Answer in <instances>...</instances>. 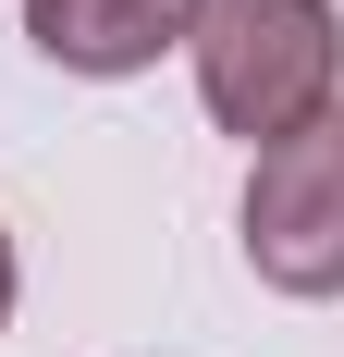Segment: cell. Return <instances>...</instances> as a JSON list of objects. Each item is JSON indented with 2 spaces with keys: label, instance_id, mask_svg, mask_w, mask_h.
Returning <instances> with one entry per match:
<instances>
[{
  "label": "cell",
  "instance_id": "obj_1",
  "mask_svg": "<svg viewBox=\"0 0 344 357\" xmlns=\"http://www.w3.org/2000/svg\"><path fill=\"white\" fill-rule=\"evenodd\" d=\"M185 50H197L209 123L246 148H283L320 111H344V13L332 0H197Z\"/></svg>",
  "mask_w": 344,
  "mask_h": 357
},
{
  "label": "cell",
  "instance_id": "obj_4",
  "mask_svg": "<svg viewBox=\"0 0 344 357\" xmlns=\"http://www.w3.org/2000/svg\"><path fill=\"white\" fill-rule=\"evenodd\" d=\"M13 296H25V259H13V234H0V333H13Z\"/></svg>",
  "mask_w": 344,
  "mask_h": 357
},
{
  "label": "cell",
  "instance_id": "obj_3",
  "mask_svg": "<svg viewBox=\"0 0 344 357\" xmlns=\"http://www.w3.org/2000/svg\"><path fill=\"white\" fill-rule=\"evenodd\" d=\"M185 25H197V0H25V37L37 62L62 74H148L160 50H185Z\"/></svg>",
  "mask_w": 344,
  "mask_h": 357
},
{
  "label": "cell",
  "instance_id": "obj_2",
  "mask_svg": "<svg viewBox=\"0 0 344 357\" xmlns=\"http://www.w3.org/2000/svg\"><path fill=\"white\" fill-rule=\"evenodd\" d=\"M234 222H246V271L271 296H344V111L258 148Z\"/></svg>",
  "mask_w": 344,
  "mask_h": 357
}]
</instances>
